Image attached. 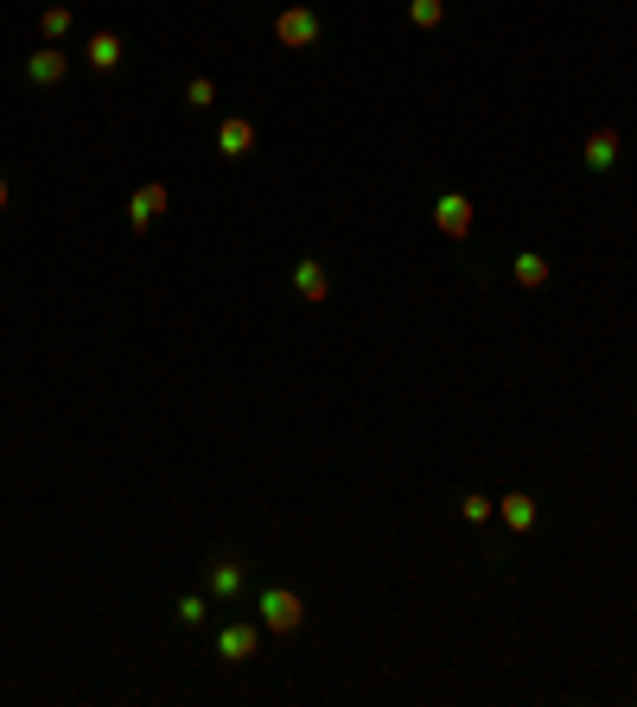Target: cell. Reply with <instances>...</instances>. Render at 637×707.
<instances>
[{"label":"cell","mask_w":637,"mask_h":707,"mask_svg":"<svg viewBox=\"0 0 637 707\" xmlns=\"http://www.w3.org/2000/svg\"><path fill=\"white\" fill-rule=\"evenodd\" d=\"M255 625H262L268 637H294L306 625V606H300V593H287V586H268L262 599H255Z\"/></svg>","instance_id":"1"},{"label":"cell","mask_w":637,"mask_h":707,"mask_svg":"<svg viewBox=\"0 0 637 707\" xmlns=\"http://www.w3.org/2000/svg\"><path fill=\"white\" fill-rule=\"evenodd\" d=\"M274 39H281L287 51L319 45V13L313 7H281V13H274Z\"/></svg>","instance_id":"2"},{"label":"cell","mask_w":637,"mask_h":707,"mask_svg":"<svg viewBox=\"0 0 637 707\" xmlns=\"http://www.w3.org/2000/svg\"><path fill=\"white\" fill-rule=\"evenodd\" d=\"M434 223H440V236L466 243V236H472V198L466 192H440L434 198Z\"/></svg>","instance_id":"3"},{"label":"cell","mask_w":637,"mask_h":707,"mask_svg":"<svg viewBox=\"0 0 637 707\" xmlns=\"http://www.w3.org/2000/svg\"><path fill=\"white\" fill-rule=\"evenodd\" d=\"M26 77L39 83V90H58V83L71 77V51H64V45H45V51H32V58H26Z\"/></svg>","instance_id":"4"},{"label":"cell","mask_w":637,"mask_h":707,"mask_svg":"<svg viewBox=\"0 0 637 707\" xmlns=\"http://www.w3.org/2000/svg\"><path fill=\"white\" fill-rule=\"evenodd\" d=\"M217 153H223V160H249V153H255V122L223 115V122H217Z\"/></svg>","instance_id":"5"},{"label":"cell","mask_w":637,"mask_h":707,"mask_svg":"<svg viewBox=\"0 0 637 707\" xmlns=\"http://www.w3.org/2000/svg\"><path fill=\"white\" fill-rule=\"evenodd\" d=\"M255 644H262V625H223L217 631V657L223 663H249Z\"/></svg>","instance_id":"6"},{"label":"cell","mask_w":637,"mask_h":707,"mask_svg":"<svg viewBox=\"0 0 637 707\" xmlns=\"http://www.w3.org/2000/svg\"><path fill=\"white\" fill-rule=\"evenodd\" d=\"M497 516H504V529H510V536H529V529H536V497H529V491H510V497H497Z\"/></svg>","instance_id":"7"},{"label":"cell","mask_w":637,"mask_h":707,"mask_svg":"<svg viewBox=\"0 0 637 707\" xmlns=\"http://www.w3.org/2000/svg\"><path fill=\"white\" fill-rule=\"evenodd\" d=\"M294 293H300L306 306H325V300H332V281H325V268L313 262V255H300V262H294Z\"/></svg>","instance_id":"8"},{"label":"cell","mask_w":637,"mask_h":707,"mask_svg":"<svg viewBox=\"0 0 637 707\" xmlns=\"http://www.w3.org/2000/svg\"><path fill=\"white\" fill-rule=\"evenodd\" d=\"M166 204H172V198H166V185H160V179H147V185H141V192H134V198H128V223H134V230H147V223H153V217H160V211H166Z\"/></svg>","instance_id":"9"},{"label":"cell","mask_w":637,"mask_h":707,"mask_svg":"<svg viewBox=\"0 0 637 707\" xmlns=\"http://www.w3.org/2000/svg\"><path fill=\"white\" fill-rule=\"evenodd\" d=\"M618 147H625V141H618V128H593L587 147H580V160H587L593 172H612L618 166Z\"/></svg>","instance_id":"10"},{"label":"cell","mask_w":637,"mask_h":707,"mask_svg":"<svg viewBox=\"0 0 637 707\" xmlns=\"http://www.w3.org/2000/svg\"><path fill=\"white\" fill-rule=\"evenodd\" d=\"M204 593H211V599H236V593H243V561H211Z\"/></svg>","instance_id":"11"},{"label":"cell","mask_w":637,"mask_h":707,"mask_svg":"<svg viewBox=\"0 0 637 707\" xmlns=\"http://www.w3.org/2000/svg\"><path fill=\"white\" fill-rule=\"evenodd\" d=\"M122 39H115V32H96L90 45H83V58H90V71H115V64H122Z\"/></svg>","instance_id":"12"},{"label":"cell","mask_w":637,"mask_h":707,"mask_svg":"<svg viewBox=\"0 0 637 707\" xmlns=\"http://www.w3.org/2000/svg\"><path fill=\"white\" fill-rule=\"evenodd\" d=\"M510 274H516V287H548V274H555V262H548V255H516V262H510Z\"/></svg>","instance_id":"13"},{"label":"cell","mask_w":637,"mask_h":707,"mask_svg":"<svg viewBox=\"0 0 637 707\" xmlns=\"http://www.w3.org/2000/svg\"><path fill=\"white\" fill-rule=\"evenodd\" d=\"M39 32H45V45H64V39H71V7H45Z\"/></svg>","instance_id":"14"},{"label":"cell","mask_w":637,"mask_h":707,"mask_svg":"<svg viewBox=\"0 0 637 707\" xmlns=\"http://www.w3.org/2000/svg\"><path fill=\"white\" fill-rule=\"evenodd\" d=\"M446 20V0H408V26H421V32H434Z\"/></svg>","instance_id":"15"},{"label":"cell","mask_w":637,"mask_h":707,"mask_svg":"<svg viewBox=\"0 0 637 707\" xmlns=\"http://www.w3.org/2000/svg\"><path fill=\"white\" fill-rule=\"evenodd\" d=\"M459 516H466V523H472V529H485V523H491V516H497V504H491V497H485V491H466V504H459Z\"/></svg>","instance_id":"16"},{"label":"cell","mask_w":637,"mask_h":707,"mask_svg":"<svg viewBox=\"0 0 637 707\" xmlns=\"http://www.w3.org/2000/svg\"><path fill=\"white\" fill-rule=\"evenodd\" d=\"M172 612H179V625H204V612H211V593H185Z\"/></svg>","instance_id":"17"},{"label":"cell","mask_w":637,"mask_h":707,"mask_svg":"<svg viewBox=\"0 0 637 707\" xmlns=\"http://www.w3.org/2000/svg\"><path fill=\"white\" fill-rule=\"evenodd\" d=\"M211 102H217V83H211V77H192V83H185V109H211Z\"/></svg>","instance_id":"18"},{"label":"cell","mask_w":637,"mask_h":707,"mask_svg":"<svg viewBox=\"0 0 637 707\" xmlns=\"http://www.w3.org/2000/svg\"><path fill=\"white\" fill-rule=\"evenodd\" d=\"M7 204H13V185H7V179H0V211H7Z\"/></svg>","instance_id":"19"}]
</instances>
